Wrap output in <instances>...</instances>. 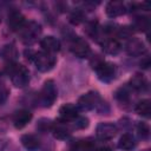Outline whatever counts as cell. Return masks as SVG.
I'll return each mask as SVG.
<instances>
[{"instance_id":"1","label":"cell","mask_w":151,"mask_h":151,"mask_svg":"<svg viewBox=\"0 0 151 151\" xmlns=\"http://www.w3.org/2000/svg\"><path fill=\"white\" fill-rule=\"evenodd\" d=\"M93 68L97 73V77L99 80L104 83H110L116 77V66L111 63H106L101 59L97 60L93 64Z\"/></svg>"},{"instance_id":"2","label":"cell","mask_w":151,"mask_h":151,"mask_svg":"<svg viewBox=\"0 0 151 151\" xmlns=\"http://www.w3.org/2000/svg\"><path fill=\"white\" fill-rule=\"evenodd\" d=\"M58 97V91L54 85L53 80H47L39 94V103L42 107H50L54 104L55 99Z\"/></svg>"},{"instance_id":"3","label":"cell","mask_w":151,"mask_h":151,"mask_svg":"<svg viewBox=\"0 0 151 151\" xmlns=\"http://www.w3.org/2000/svg\"><path fill=\"white\" fill-rule=\"evenodd\" d=\"M11 80L17 87H25L29 83V72L22 65H12L9 68Z\"/></svg>"},{"instance_id":"4","label":"cell","mask_w":151,"mask_h":151,"mask_svg":"<svg viewBox=\"0 0 151 151\" xmlns=\"http://www.w3.org/2000/svg\"><path fill=\"white\" fill-rule=\"evenodd\" d=\"M37 70H39L40 72H48L53 68V66L55 65V57L53 54L46 53V52H37L33 53L32 57Z\"/></svg>"},{"instance_id":"5","label":"cell","mask_w":151,"mask_h":151,"mask_svg":"<svg viewBox=\"0 0 151 151\" xmlns=\"http://www.w3.org/2000/svg\"><path fill=\"white\" fill-rule=\"evenodd\" d=\"M40 33H41L40 25L34 21H29L28 24H25V26L21 28V39L25 44L31 45L38 39Z\"/></svg>"},{"instance_id":"6","label":"cell","mask_w":151,"mask_h":151,"mask_svg":"<svg viewBox=\"0 0 151 151\" xmlns=\"http://www.w3.org/2000/svg\"><path fill=\"white\" fill-rule=\"evenodd\" d=\"M101 103V99H100V96L98 92L96 91H90L85 94H83L79 100H78V107L81 109V110H93V109H97L99 106V104Z\"/></svg>"},{"instance_id":"7","label":"cell","mask_w":151,"mask_h":151,"mask_svg":"<svg viewBox=\"0 0 151 151\" xmlns=\"http://www.w3.org/2000/svg\"><path fill=\"white\" fill-rule=\"evenodd\" d=\"M71 51L78 58H86V57H88V54L91 52L87 41L84 40L83 38H79V37H76L72 40V42H71Z\"/></svg>"},{"instance_id":"8","label":"cell","mask_w":151,"mask_h":151,"mask_svg":"<svg viewBox=\"0 0 151 151\" xmlns=\"http://www.w3.org/2000/svg\"><path fill=\"white\" fill-rule=\"evenodd\" d=\"M117 126L112 123H100L98 124L97 126V130H96V133H97V137L101 140H109V139H112L116 134H117Z\"/></svg>"},{"instance_id":"9","label":"cell","mask_w":151,"mask_h":151,"mask_svg":"<svg viewBox=\"0 0 151 151\" xmlns=\"http://www.w3.org/2000/svg\"><path fill=\"white\" fill-rule=\"evenodd\" d=\"M125 12H126V5L123 1L113 0V1L107 2V5H106V14L110 18L119 17V15L124 14Z\"/></svg>"},{"instance_id":"10","label":"cell","mask_w":151,"mask_h":151,"mask_svg":"<svg viewBox=\"0 0 151 151\" xmlns=\"http://www.w3.org/2000/svg\"><path fill=\"white\" fill-rule=\"evenodd\" d=\"M40 46L42 47L44 52L53 54V53H55L60 50V41L57 38H54L52 35H48V37H45V38L41 39Z\"/></svg>"},{"instance_id":"11","label":"cell","mask_w":151,"mask_h":151,"mask_svg":"<svg viewBox=\"0 0 151 151\" xmlns=\"http://www.w3.org/2000/svg\"><path fill=\"white\" fill-rule=\"evenodd\" d=\"M26 21L24 15L18 12V11H13L9 15H8V26L12 31H21V28L25 26Z\"/></svg>"},{"instance_id":"12","label":"cell","mask_w":151,"mask_h":151,"mask_svg":"<svg viewBox=\"0 0 151 151\" xmlns=\"http://www.w3.org/2000/svg\"><path fill=\"white\" fill-rule=\"evenodd\" d=\"M31 119H32V113L29 111L20 110L18 112H15V114L13 117V123L17 129H22L31 122Z\"/></svg>"},{"instance_id":"13","label":"cell","mask_w":151,"mask_h":151,"mask_svg":"<svg viewBox=\"0 0 151 151\" xmlns=\"http://www.w3.org/2000/svg\"><path fill=\"white\" fill-rule=\"evenodd\" d=\"M145 51H146L145 45H144L140 40H138V39H131V40L126 44V52H127L130 55L138 57V55L144 54Z\"/></svg>"},{"instance_id":"14","label":"cell","mask_w":151,"mask_h":151,"mask_svg":"<svg viewBox=\"0 0 151 151\" xmlns=\"http://www.w3.org/2000/svg\"><path fill=\"white\" fill-rule=\"evenodd\" d=\"M59 116L61 120H74L78 117V109L72 104H65L59 110Z\"/></svg>"},{"instance_id":"15","label":"cell","mask_w":151,"mask_h":151,"mask_svg":"<svg viewBox=\"0 0 151 151\" xmlns=\"http://www.w3.org/2000/svg\"><path fill=\"white\" fill-rule=\"evenodd\" d=\"M21 144L28 151H37L40 146V142L34 134H24L21 137Z\"/></svg>"},{"instance_id":"16","label":"cell","mask_w":151,"mask_h":151,"mask_svg":"<svg viewBox=\"0 0 151 151\" xmlns=\"http://www.w3.org/2000/svg\"><path fill=\"white\" fill-rule=\"evenodd\" d=\"M101 47H103V51L107 54H117L120 51V44L113 38L105 39L101 42Z\"/></svg>"},{"instance_id":"17","label":"cell","mask_w":151,"mask_h":151,"mask_svg":"<svg viewBox=\"0 0 151 151\" xmlns=\"http://www.w3.org/2000/svg\"><path fill=\"white\" fill-rule=\"evenodd\" d=\"M52 132H53V136L57 138V139H65L70 131H68V127L67 125L65 124V122H57L52 125Z\"/></svg>"},{"instance_id":"18","label":"cell","mask_w":151,"mask_h":151,"mask_svg":"<svg viewBox=\"0 0 151 151\" xmlns=\"http://www.w3.org/2000/svg\"><path fill=\"white\" fill-rule=\"evenodd\" d=\"M118 146H119V149L123 150V151H130V150H132V149L136 146L134 138H133L132 134H130V133H124V134L120 137L119 142H118Z\"/></svg>"},{"instance_id":"19","label":"cell","mask_w":151,"mask_h":151,"mask_svg":"<svg viewBox=\"0 0 151 151\" xmlns=\"http://www.w3.org/2000/svg\"><path fill=\"white\" fill-rule=\"evenodd\" d=\"M130 87L136 91H144L147 87V81L143 76L134 74L130 80Z\"/></svg>"},{"instance_id":"20","label":"cell","mask_w":151,"mask_h":151,"mask_svg":"<svg viewBox=\"0 0 151 151\" xmlns=\"http://www.w3.org/2000/svg\"><path fill=\"white\" fill-rule=\"evenodd\" d=\"M136 31H139V32H145L150 28V19L147 17H144V15H139V17H136L134 20H133V27Z\"/></svg>"},{"instance_id":"21","label":"cell","mask_w":151,"mask_h":151,"mask_svg":"<svg viewBox=\"0 0 151 151\" xmlns=\"http://www.w3.org/2000/svg\"><path fill=\"white\" fill-rule=\"evenodd\" d=\"M136 112L139 114V116H143V117H146L149 118L150 114H151V101L149 99H144V100H140L136 107H134Z\"/></svg>"},{"instance_id":"22","label":"cell","mask_w":151,"mask_h":151,"mask_svg":"<svg viewBox=\"0 0 151 151\" xmlns=\"http://www.w3.org/2000/svg\"><path fill=\"white\" fill-rule=\"evenodd\" d=\"M2 55L6 60L8 61H13L17 57V50L13 45H6L2 50Z\"/></svg>"},{"instance_id":"23","label":"cell","mask_w":151,"mask_h":151,"mask_svg":"<svg viewBox=\"0 0 151 151\" xmlns=\"http://www.w3.org/2000/svg\"><path fill=\"white\" fill-rule=\"evenodd\" d=\"M116 98L117 100H119L120 103H125L129 100L130 98V91L127 87H120L117 92H116Z\"/></svg>"},{"instance_id":"24","label":"cell","mask_w":151,"mask_h":151,"mask_svg":"<svg viewBox=\"0 0 151 151\" xmlns=\"http://www.w3.org/2000/svg\"><path fill=\"white\" fill-rule=\"evenodd\" d=\"M137 131H138V134L142 139H146L150 134V129H149V125L145 124V123H138L137 125Z\"/></svg>"},{"instance_id":"25","label":"cell","mask_w":151,"mask_h":151,"mask_svg":"<svg viewBox=\"0 0 151 151\" xmlns=\"http://www.w3.org/2000/svg\"><path fill=\"white\" fill-rule=\"evenodd\" d=\"M132 32H133V29H132L131 27L123 26V27H119V28L117 29V35H118L119 38H122V39H129V38H131Z\"/></svg>"},{"instance_id":"26","label":"cell","mask_w":151,"mask_h":151,"mask_svg":"<svg viewBox=\"0 0 151 151\" xmlns=\"http://www.w3.org/2000/svg\"><path fill=\"white\" fill-rule=\"evenodd\" d=\"M52 125H53V123L50 120V119H41L39 123H38V130H40V131H42V132H45V131H47V130H52Z\"/></svg>"},{"instance_id":"27","label":"cell","mask_w":151,"mask_h":151,"mask_svg":"<svg viewBox=\"0 0 151 151\" xmlns=\"http://www.w3.org/2000/svg\"><path fill=\"white\" fill-rule=\"evenodd\" d=\"M86 33L90 35V37H92L93 39L94 38H97V35H98V26H97V22H90L88 25H87V27H86Z\"/></svg>"},{"instance_id":"28","label":"cell","mask_w":151,"mask_h":151,"mask_svg":"<svg viewBox=\"0 0 151 151\" xmlns=\"http://www.w3.org/2000/svg\"><path fill=\"white\" fill-rule=\"evenodd\" d=\"M74 126L76 129H86L88 126V119L85 117H77L74 119Z\"/></svg>"},{"instance_id":"29","label":"cell","mask_w":151,"mask_h":151,"mask_svg":"<svg viewBox=\"0 0 151 151\" xmlns=\"http://www.w3.org/2000/svg\"><path fill=\"white\" fill-rule=\"evenodd\" d=\"M83 19H84V15H83V13H81L80 11H74V12L71 14V17H70V21H71L73 25L80 24V22L83 21Z\"/></svg>"},{"instance_id":"30","label":"cell","mask_w":151,"mask_h":151,"mask_svg":"<svg viewBox=\"0 0 151 151\" xmlns=\"http://www.w3.org/2000/svg\"><path fill=\"white\" fill-rule=\"evenodd\" d=\"M8 94H9V91L7 90V87L0 85V104H2V103L6 101Z\"/></svg>"},{"instance_id":"31","label":"cell","mask_w":151,"mask_h":151,"mask_svg":"<svg viewBox=\"0 0 151 151\" xmlns=\"http://www.w3.org/2000/svg\"><path fill=\"white\" fill-rule=\"evenodd\" d=\"M150 65H151V60H150L149 57H145V58L142 59V61H140V67H143V68H149Z\"/></svg>"},{"instance_id":"32","label":"cell","mask_w":151,"mask_h":151,"mask_svg":"<svg viewBox=\"0 0 151 151\" xmlns=\"http://www.w3.org/2000/svg\"><path fill=\"white\" fill-rule=\"evenodd\" d=\"M97 151H112V149H111L110 146H101V147H99Z\"/></svg>"},{"instance_id":"33","label":"cell","mask_w":151,"mask_h":151,"mask_svg":"<svg viewBox=\"0 0 151 151\" xmlns=\"http://www.w3.org/2000/svg\"><path fill=\"white\" fill-rule=\"evenodd\" d=\"M1 20H2V19H1V13H0V22H1Z\"/></svg>"},{"instance_id":"34","label":"cell","mask_w":151,"mask_h":151,"mask_svg":"<svg viewBox=\"0 0 151 151\" xmlns=\"http://www.w3.org/2000/svg\"><path fill=\"white\" fill-rule=\"evenodd\" d=\"M144 151H150V150H144Z\"/></svg>"}]
</instances>
